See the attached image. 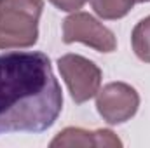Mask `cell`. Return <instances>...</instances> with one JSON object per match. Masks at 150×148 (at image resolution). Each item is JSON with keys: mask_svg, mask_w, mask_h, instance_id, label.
<instances>
[{"mask_svg": "<svg viewBox=\"0 0 150 148\" xmlns=\"http://www.w3.org/2000/svg\"><path fill=\"white\" fill-rule=\"evenodd\" d=\"M61 110V85L47 54H0V134L44 132L54 125Z\"/></svg>", "mask_w": 150, "mask_h": 148, "instance_id": "1", "label": "cell"}, {"mask_svg": "<svg viewBox=\"0 0 150 148\" xmlns=\"http://www.w3.org/2000/svg\"><path fill=\"white\" fill-rule=\"evenodd\" d=\"M44 0H0V49H28L38 40Z\"/></svg>", "mask_w": 150, "mask_h": 148, "instance_id": "2", "label": "cell"}, {"mask_svg": "<svg viewBox=\"0 0 150 148\" xmlns=\"http://www.w3.org/2000/svg\"><path fill=\"white\" fill-rule=\"evenodd\" d=\"M58 68L77 105H82L98 94L103 75L94 61L80 54H65L58 58Z\"/></svg>", "mask_w": 150, "mask_h": 148, "instance_id": "3", "label": "cell"}, {"mask_svg": "<svg viewBox=\"0 0 150 148\" xmlns=\"http://www.w3.org/2000/svg\"><path fill=\"white\" fill-rule=\"evenodd\" d=\"M63 42L65 44H86L98 52H113L117 49V38L112 30L100 23L89 12H72L63 21Z\"/></svg>", "mask_w": 150, "mask_h": 148, "instance_id": "4", "label": "cell"}, {"mask_svg": "<svg viewBox=\"0 0 150 148\" xmlns=\"http://www.w3.org/2000/svg\"><path fill=\"white\" fill-rule=\"evenodd\" d=\"M138 108L140 94L126 82H110L96 94V110L110 125H119L131 120Z\"/></svg>", "mask_w": 150, "mask_h": 148, "instance_id": "5", "label": "cell"}, {"mask_svg": "<svg viewBox=\"0 0 150 148\" xmlns=\"http://www.w3.org/2000/svg\"><path fill=\"white\" fill-rule=\"evenodd\" d=\"M51 147H122V141L110 129L87 131L82 127H67L56 134Z\"/></svg>", "mask_w": 150, "mask_h": 148, "instance_id": "6", "label": "cell"}, {"mask_svg": "<svg viewBox=\"0 0 150 148\" xmlns=\"http://www.w3.org/2000/svg\"><path fill=\"white\" fill-rule=\"evenodd\" d=\"M136 0H91L93 11L107 21H115L129 14Z\"/></svg>", "mask_w": 150, "mask_h": 148, "instance_id": "7", "label": "cell"}, {"mask_svg": "<svg viewBox=\"0 0 150 148\" xmlns=\"http://www.w3.org/2000/svg\"><path fill=\"white\" fill-rule=\"evenodd\" d=\"M131 45L138 59L150 63V16L143 18L131 33Z\"/></svg>", "mask_w": 150, "mask_h": 148, "instance_id": "8", "label": "cell"}, {"mask_svg": "<svg viewBox=\"0 0 150 148\" xmlns=\"http://www.w3.org/2000/svg\"><path fill=\"white\" fill-rule=\"evenodd\" d=\"M49 2L63 12H77L79 9L84 7L87 0H49Z\"/></svg>", "mask_w": 150, "mask_h": 148, "instance_id": "9", "label": "cell"}, {"mask_svg": "<svg viewBox=\"0 0 150 148\" xmlns=\"http://www.w3.org/2000/svg\"><path fill=\"white\" fill-rule=\"evenodd\" d=\"M138 4H145V2H150V0H136Z\"/></svg>", "mask_w": 150, "mask_h": 148, "instance_id": "10", "label": "cell"}]
</instances>
